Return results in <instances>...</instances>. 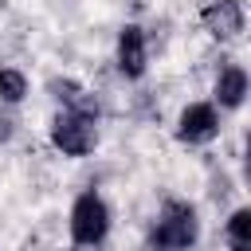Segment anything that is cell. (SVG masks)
Returning <instances> with one entry per match:
<instances>
[{"label":"cell","instance_id":"obj_1","mask_svg":"<svg viewBox=\"0 0 251 251\" xmlns=\"http://www.w3.org/2000/svg\"><path fill=\"white\" fill-rule=\"evenodd\" d=\"M200 239V216L188 200H165L153 224V243L161 251H192Z\"/></svg>","mask_w":251,"mask_h":251},{"label":"cell","instance_id":"obj_2","mask_svg":"<svg viewBox=\"0 0 251 251\" xmlns=\"http://www.w3.org/2000/svg\"><path fill=\"white\" fill-rule=\"evenodd\" d=\"M51 145L63 157H86L98 145V114L82 110H59L51 118Z\"/></svg>","mask_w":251,"mask_h":251},{"label":"cell","instance_id":"obj_3","mask_svg":"<svg viewBox=\"0 0 251 251\" xmlns=\"http://www.w3.org/2000/svg\"><path fill=\"white\" fill-rule=\"evenodd\" d=\"M67 224H71L75 247H102V239L110 235V208L98 192H78Z\"/></svg>","mask_w":251,"mask_h":251},{"label":"cell","instance_id":"obj_4","mask_svg":"<svg viewBox=\"0 0 251 251\" xmlns=\"http://www.w3.org/2000/svg\"><path fill=\"white\" fill-rule=\"evenodd\" d=\"M220 133V110L212 102H188L176 118V141L180 145H208Z\"/></svg>","mask_w":251,"mask_h":251},{"label":"cell","instance_id":"obj_5","mask_svg":"<svg viewBox=\"0 0 251 251\" xmlns=\"http://www.w3.org/2000/svg\"><path fill=\"white\" fill-rule=\"evenodd\" d=\"M200 24H204V31H208L212 39L227 43V39L243 35L247 16H243V4H239V0H212V4L200 12Z\"/></svg>","mask_w":251,"mask_h":251},{"label":"cell","instance_id":"obj_6","mask_svg":"<svg viewBox=\"0 0 251 251\" xmlns=\"http://www.w3.org/2000/svg\"><path fill=\"white\" fill-rule=\"evenodd\" d=\"M114 59H118V71L126 78H141L145 75V67H149V43H145V31L137 24H126L118 31V55Z\"/></svg>","mask_w":251,"mask_h":251},{"label":"cell","instance_id":"obj_7","mask_svg":"<svg viewBox=\"0 0 251 251\" xmlns=\"http://www.w3.org/2000/svg\"><path fill=\"white\" fill-rule=\"evenodd\" d=\"M212 94H216L212 106H220V110H239L243 98H247V71H243L239 63L220 67V75H216V82H212Z\"/></svg>","mask_w":251,"mask_h":251},{"label":"cell","instance_id":"obj_8","mask_svg":"<svg viewBox=\"0 0 251 251\" xmlns=\"http://www.w3.org/2000/svg\"><path fill=\"white\" fill-rule=\"evenodd\" d=\"M224 239L231 251H251V208H235L224 224Z\"/></svg>","mask_w":251,"mask_h":251},{"label":"cell","instance_id":"obj_9","mask_svg":"<svg viewBox=\"0 0 251 251\" xmlns=\"http://www.w3.org/2000/svg\"><path fill=\"white\" fill-rule=\"evenodd\" d=\"M27 98V78L16 67H0V106H20Z\"/></svg>","mask_w":251,"mask_h":251},{"label":"cell","instance_id":"obj_10","mask_svg":"<svg viewBox=\"0 0 251 251\" xmlns=\"http://www.w3.org/2000/svg\"><path fill=\"white\" fill-rule=\"evenodd\" d=\"M16 137V118L8 114V106H0V145H8Z\"/></svg>","mask_w":251,"mask_h":251}]
</instances>
